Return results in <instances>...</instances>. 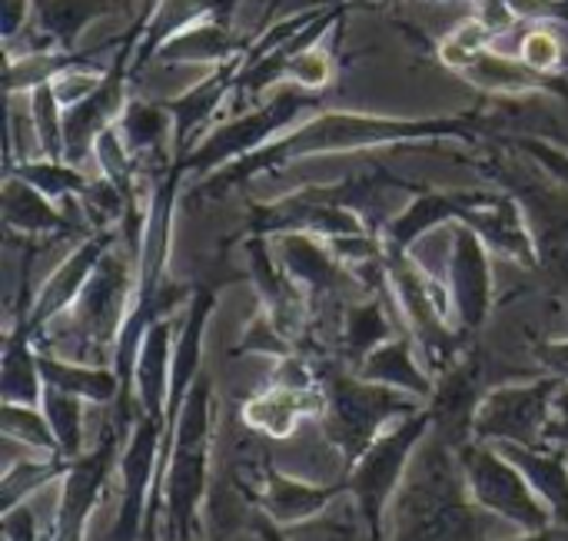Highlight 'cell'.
<instances>
[{"label": "cell", "mask_w": 568, "mask_h": 541, "mask_svg": "<svg viewBox=\"0 0 568 541\" xmlns=\"http://www.w3.org/2000/svg\"><path fill=\"white\" fill-rule=\"evenodd\" d=\"M103 76H106V67H93V63H87V67L63 70L50 86H53L57 100L63 103V110H70V106H77L80 100H87V96L103 83Z\"/></svg>", "instance_id": "45"}, {"label": "cell", "mask_w": 568, "mask_h": 541, "mask_svg": "<svg viewBox=\"0 0 568 541\" xmlns=\"http://www.w3.org/2000/svg\"><path fill=\"white\" fill-rule=\"evenodd\" d=\"M323 103L320 93H306L293 83L276 86L270 93V100L216 123L183 163H173L183 180H206L226 166H233L236 160L263 150L266 143H273L276 136H283L286 130H293L306 113H316Z\"/></svg>", "instance_id": "3"}, {"label": "cell", "mask_w": 568, "mask_h": 541, "mask_svg": "<svg viewBox=\"0 0 568 541\" xmlns=\"http://www.w3.org/2000/svg\"><path fill=\"white\" fill-rule=\"evenodd\" d=\"M459 223L469 226L473 233H479L483 243L496 256H509L519 266H536L539 263L529 220H526V213H523V206H519L516 196L479 190V196L466 206V213L459 216Z\"/></svg>", "instance_id": "16"}, {"label": "cell", "mask_w": 568, "mask_h": 541, "mask_svg": "<svg viewBox=\"0 0 568 541\" xmlns=\"http://www.w3.org/2000/svg\"><path fill=\"white\" fill-rule=\"evenodd\" d=\"M47 392L43 372H40V349H33V339L13 329L3 343L0 359V399L17 406H40Z\"/></svg>", "instance_id": "32"}, {"label": "cell", "mask_w": 568, "mask_h": 541, "mask_svg": "<svg viewBox=\"0 0 568 541\" xmlns=\"http://www.w3.org/2000/svg\"><path fill=\"white\" fill-rule=\"evenodd\" d=\"M356 186H306L273 203H256L250 210V236L276 239L286 233H310L320 239L366 236L373 233L366 216L353 206Z\"/></svg>", "instance_id": "9"}, {"label": "cell", "mask_w": 568, "mask_h": 541, "mask_svg": "<svg viewBox=\"0 0 568 541\" xmlns=\"http://www.w3.org/2000/svg\"><path fill=\"white\" fill-rule=\"evenodd\" d=\"M40 409H43V416H47V422H50V429L57 436L60 456L70 459V462L77 456H83V399L47 386Z\"/></svg>", "instance_id": "38"}, {"label": "cell", "mask_w": 568, "mask_h": 541, "mask_svg": "<svg viewBox=\"0 0 568 541\" xmlns=\"http://www.w3.org/2000/svg\"><path fill=\"white\" fill-rule=\"evenodd\" d=\"M326 389V436L333 439V446L343 452L346 459V469L399 419L426 409V402L399 392V389H389V386H379V382H366L363 376L356 372H339V376H329L323 382Z\"/></svg>", "instance_id": "4"}, {"label": "cell", "mask_w": 568, "mask_h": 541, "mask_svg": "<svg viewBox=\"0 0 568 541\" xmlns=\"http://www.w3.org/2000/svg\"><path fill=\"white\" fill-rule=\"evenodd\" d=\"M429 3H446V0H429ZM469 3H473V0H469Z\"/></svg>", "instance_id": "55"}, {"label": "cell", "mask_w": 568, "mask_h": 541, "mask_svg": "<svg viewBox=\"0 0 568 541\" xmlns=\"http://www.w3.org/2000/svg\"><path fill=\"white\" fill-rule=\"evenodd\" d=\"M476 196L479 190H423L399 216L389 220V226L383 229V243L389 249L413 253V246L433 229L459 223V216Z\"/></svg>", "instance_id": "20"}, {"label": "cell", "mask_w": 568, "mask_h": 541, "mask_svg": "<svg viewBox=\"0 0 568 541\" xmlns=\"http://www.w3.org/2000/svg\"><path fill=\"white\" fill-rule=\"evenodd\" d=\"M513 146H519L529 160H536V166L556 180L559 186L568 190V146H559L552 140H542V136H516Z\"/></svg>", "instance_id": "44"}, {"label": "cell", "mask_w": 568, "mask_h": 541, "mask_svg": "<svg viewBox=\"0 0 568 541\" xmlns=\"http://www.w3.org/2000/svg\"><path fill=\"white\" fill-rule=\"evenodd\" d=\"M0 216H3V226L20 236H50V233L70 229L57 203L13 173H7L0 186Z\"/></svg>", "instance_id": "29"}, {"label": "cell", "mask_w": 568, "mask_h": 541, "mask_svg": "<svg viewBox=\"0 0 568 541\" xmlns=\"http://www.w3.org/2000/svg\"><path fill=\"white\" fill-rule=\"evenodd\" d=\"M93 53H77V50H60V47H33L23 53H7V70H3V86L7 96H27L37 86L53 83L63 70L87 67Z\"/></svg>", "instance_id": "31"}, {"label": "cell", "mask_w": 568, "mask_h": 541, "mask_svg": "<svg viewBox=\"0 0 568 541\" xmlns=\"http://www.w3.org/2000/svg\"><path fill=\"white\" fill-rule=\"evenodd\" d=\"M473 7H476L473 17H476L493 37H503V33H509V30H516V27L523 23L509 0H473Z\"/></svg>", "instance_id": "47"}, {"label": "cell", "mask_w": 568, "mask_h": 541, "mask_svg": "<svg viewBox=\"0 0 568 541\" xmlns=\"http://www.w3.org/2000/svg\"><path fill=\"white\" fill-rule=\"evenodd\" d=\"M163 419L153 416H136L123 452H120V516L113 525V541H140L143 539V522L156 482V462L163 449Z\"/></svg>", "instance_id": "12"}, {"label": "cell", "mask_w": 568, "mask_h": 541, "mask_svg": "<svg viewBox=\"0 0 568 541\" xmlns=\"http://www.w3.org/2000/svg\"><path fill=\"white\" fill-rule=\"evenodd\" d=\"M243 57V53H240ZM240 57L230 63L213 67L200 83H193L190 90H183L173 100H163L170 116H173V163H183L193 146L213 130V116L216 110L226 103V96L236 86L240 76Z\"/></svg>", "instance_id": "15"}, {"label": "cell", "mask_w": 568, "mask_h": 541, "mask_svg": "<svg viewBox=\"0 0 568 541\" xmlns=\"http://www.w3.org/2000/svg\"><path fill=\"white\" fill-rule=\"evenodd\" d=\"M213 459V382L200 372L176 429L163 482V532L166 541H203V506Z\"/></svg>", "instance_id": "2"}, {"label": "cell", "mask_w": 568, "mask_h": 541, "mask_svg": "<svg viewBox=\"0 0 568 541\" xmlns=\"http://www.w3.org/2000/svg\"><path fill=\"white\" fill-rule=\"evenodd\" d=\"M270 386H280V389H316L320 386V372L300 356V353H290L283 359H276V369H273V379Z\"/></svg>", "instance_id": "46"}, {"label": "cell", "mask_w": 568, "mask_h": 541, "mask_svg": "<svg viewBox=\"0 0 568 541\" xmlns=\"http://www.w3.org/2000/svg\"><path fill=\"white\" fill-rule=\"evenodd\" d=\"M243 50H246V43L236 40L233 23L216 20V17H206V20H196L193 27L180 30L170 43H163L160 53H156V60L166 63V67H183V63H193V67H220V63L236 60Z\"/></svg>", "instance_id": "28"}, {"label": "cell", "mask_w": 568, "mask_h": 541, "mask_svg": "<svg viewBox=\"0 0 568 541\" xmlns=\"http://www.w3.org/2000/svg\"><path fill=\"white\" fill-rule=\"evenodd\" d=\"M513 541H568V525H549L542 532H523Z\"/></svg>", "instance_id": "52"}, {"label": "cell", "mask_w": 568, "mask_h": 541, "mask_svg": "<svg viewBox=\"0 0 568 541\" xmlns=\"http://www.w3.org/2000/svg\"><path fill=\"white\" fill-rule=\"evenodd\" d=\"M566 70H568V57H566Z\"/></svg>", "instance_id": "56"}, {"label": "cell", "mask_w": 568, "mask_h": 541, "mask_svg": "<svg viewBox=\"0 0 568 541\" xmlns=\"http://www.w3.org/2000/svg\"><path fill=\"white\" fill-rule=\"evenodd\" d=\"M213 10H216L213 0H153L150 10L140 17L136 50H133V63H130L133 80L156 60L163 43H170L180 30L193 27L196 20L213 17Z\"/></svg>", "instance_id": "26"}, {"label": "cell", "mask_w": 568, "mask_h": 541, "mask_svg": "<svg viewBox=\"0 0 568 541\" xmlns=\"http://www.w3.org/2000/svg\"><path fill=\"white\" fill-rule=\"evenodd\" d=\"M276 256L283 263V269L290 273V279L310 296V299H336L346 293L349 283H359L343 259L333 253L329 239L310 236V233H286L273 239Z\"/></svg>", "instance_id": "17"}, {"label": "cell", "mask_w": 568, "mask_h": 541, "mask_svg": "<svg viewBox=\"0 0 568 541\" xmlns=\"http://www.w3.org/2000/svg\"><path fill=\"white\" fill-rule=\"evenodd\" d=\"M343 492H349L346 482L313 486V482L290 479L280 469L266 466L263 492H260V509H263V516L270 522H276L280 529H290V525H303V522L320 519L336 502V496H343Z\"/></svg>", "instance_id": "21"}, {"label": "cell", "mask_w": 568, "mask_h": 541, "mask_svg": "<svg viewBox=\"0 0 568 541\" xmlns=\"http://www.w3.org/2000/svg\"><path fill=\"white\" fill-rule=\"evenodd\" d=\"M213 3H216L213 17H216V20L233 23V17H236V10H240V3H243V0H213Z\"/></svg>", "instance_id": "54"}, {"label": "cell", "mask_w": 568, "mask_h": 541, "mask_svg": "<svg viewBox=\"0 0 568 541\" xmlns=\"http://www.w3.org/2000/svg\"><path fill=\"white\" fill-rule=\"evenodd\" d=\"M546 446L568 449V389L559 392V399L552 406V416H549V426H546Z\"/></svg>", "instance_id": "50"}, {"label": "cell", "mask_w": 568, "mask_h": 541, "mask_svg": "<svg viewBox=\"0 0 568 541\" xmlns=\"http://www.w3.org/2000/svg\"><path fill=\"white\" fill-rule=\"evenodd\" d=\"M7 173L20 176L23 183H30L33 190H40L53 203L80 200L93 183L80 166H73L67 160H50V156H23L13 166H7Z\"/></svg>", "instance_id": "35"}, {"label": "cell", "mask_w": 568, "mask_h": 541, "mask_svg": "<svg viewBox=\"0 0 568 541\" xmlns=\"http://www.w3.org/2000/svg\"><path fill=\"white\" fill-rule=\"evenodd\" d=\"M476 143V113L456 116H386V113H363V110H316L300 120L293 130L266 143L263 150L236 160L233 166L200 180L193 190L196 196H223L240 183L300 163L313 156L333 153H359V150H383V146H409V143Z\"/></svg>", "instance_id": "1"}, {"label": "cell", "mask_w": 568, "mask_h": 541, "mask_svg": "<svg viewBox=\"0 0 568 541\" xmlns=\"http://www.w3.org/2000/svg\"><path fill=\"white\" fill-rule=\"evenodd\" d=\"M180 323L163 316L150 326L133 372V392L143 416L163 419L166 426V396H170V372H173V349H176Z\"/></svg>", "instance_id": "22"}, {"label": "cell", "mask_w": 568, "mask_h": 541, "mask_svg": "<svg viewBox=\"0 0 568 541\" xmlns=\"http://www.w3.org/2000/svg\"><path fill=\"white\" fill-rule=\"evenodd\" d=\"M413 333L406 336H393L386 339L379 349H373L353 372L363 376L366 382H379V386H389V389H399L419 402H433L436 396V382L433 376L419 366L416 353H413Z\"/></svg>", "instance_id": "25"}, {"label": "cell", "mask_w": 568, "mask_h": 541, "mask_svg": "<svg viewBox=\"0 0 568 541\" xmlns=\"http://www.w3.org/2000/svg\"><path fill=\"white\" fill-rule=\"evenodd\" d=\"M30 20H33V0H0V33L7 47L17 40V33L27 30Z\"/></svg>", "instance_id": "48"}, {"label": "cell", "mask_w": 568, "mask_h": 541, "mask_svg": "<svg viewBox=\"0 0 568 541\" xmlns=\"http://www.w3.org/2000/svg\"><path fill=\"white\" fill-rule=\"evenodd\" d=\"M333 80H336V47L326 43V37L303 47L286 67V83H293L306 93H326L333 86Z\"/></svg>", "instance_id": "40"}, {"label": "cell", "mask_w": 568, "mask_h": 541, "mask_svg": "<svg viewBox=\"0 0 568 541\" xmlns=\"http://www.w3.org/2000/svg\"><path fill=\"white\" fill-rule=\"evenodd\" d=\"M446 286L453 296V313L463 333H476L486 326L496 299L493 283V249L463 223H453L449 233V256H446Z\"/></svg>", "instance_id": "13"}, {"label": "cell", "mask_w": 568, "mask_h": 541, "mask_svg": "<svg viewBox=\"0 0 568 541\" xmlns=\"http://www.w3.org/2000/svg\"><path fill=\"white\" fill-rule=\"evenodd\" d=\"M459 76L469 80L476 90L496 93V96H526V93H556V96H568V83L562 76L536 73V70L526 67L519 57L499 53L496 47L479 50V53L463 67Z\"/></svg>", "instance_id": "23"}, {"label": "cell", "mask_w": 568, "mask_h": 541, "mask_svg": "<svg viewBox=\"0 0 568 541\" xmlns=\"http://www.w3.org/2000/svg\"><path fill=\"white\" fill-rule=\"evenodd\" d=\"M493 33L476 20V17H466L459 20L439 43H436V57L443 67H449L453 73H463V67L486 47H493Z\"/></svg>", "instance_id": "41"}, {"label": "cell", "mask_w": 568, "mask_h": 541, "mask_svg": "<svg viewBox=\"0 0 568 541\" xmlns=\"http://www.w3.org/2000/svg\"><path fill=\"white\" fill-rule=\"evenodd\" d=\"M326 416V389L316 386V389H280V386H270L256 396H250L240 409V419L246 429L266 436V439H290L303 419H323Z\"/></svg>", "instance_id": "19"}, {"label": "cell", "mask_w": 568, "mask_h": 541, "mask_svg": "<svg viewBox=\"0 0 568 541\" xmlns=\"http://www.w3.org/2000/svg\"><path fill=\"white\" fill-rule=\"evenodd\" d=\"M3 541H43L30 506H17V509L3 512Z\"/></svg>", "instance_id": "49"}, {"label": "cell", "mask_w": 568, "mask_h": 541, "mask_svg": "<svg viewBox=\"0 0 568 541\" xmlns=\"http://www.w3.org/2000/svg\"><path fill=\"white\" fill-rule=\"evenodd\" d=\"M113 0H33V20L47 43L60 50H77V40L90 23L106 17Z\"/></svg>", "instance_id": "34"}, {"label": "cell", "mask_w": 568, "mask_h": 541, "mask_svg": "<svg viewBox=\"0 0 568 541\" xmlns=\"http://www.w3.org/2000/svg\"><path fill=\"white\" fill-rule=\"evenodd\" d=\"M116 126H120L130 153L136 156L140 170L153 166L156 173H163L173 166V116L163 100L130 96Z\"/></svg>", "instance_id": "24"}, {"label": "cell", "mask_w": 568, "mask_h": 541, "mask_svg": "<svg viewBox=\"0 0 568 541\" xmlns=\"http://www.w3.org/2000/svg\"><path fill=\"white\" fill-rule=\"evenodd\" d=\"M562 392V379L546 376L536 382L499 386L486 392L473 412V439L479 442H516V446H546V426L552 406Z\"/></svg>", "instance_id": "10"}, {"label": "cell", "mask_w": 568, "mask_h": 541, "mask_svg": "<svg viewBox=\"0 0 568 541\" xmlns=\"http://www.w3.org/2000/svg\"><path fill=\"white\" fill-rule=\"evenodd\" d=\"M256 532H260V539L263 541H286V535H283V529L276 525V522H270L266 516L256 522Z\"/></svg>", "instance_id": "53"}, {"label": "cell", "mask_w": 568, "mask_h": 541, "mask_svg": "<svg viewBox=\"0 0 568 541\" xmlns=\"http://www.w3.org/2000/svg\"><path fill=\"white\" fill-rule=\"evenodd\" d=\"M136 293V263L130 253L106 249L77 306L70 309V326L77 333V359L80 363H113V349L120 329L130 316Z\"/></svg>", "instance_id": "6"}, {"label": "cell", "mask_w": 568, "mask_h": 541, "mask_svg": "<svg viewBox=\"0 0 568 541\" xmlns=\"http://www.w3.org/2000/svg\"><path fill=\"white\" fill-rule=\"evenodd\" d=\"M106 249H110V236H103V229H93L87 239H80L63 256V263L40 283L37 296L30 299L27 313L17 323V329L23 336L37 339L50 323H57L60 316H67L77 306L80 293L87 289L90 276L97 273L100 259L106 256Z\"/></svg>", "instance_id": "14"}, {"label": "cell", "mask_w": 568, "mask_h": 541, "mask_svg": "<svg viewBox=\"0 0 568 541\" xmlns=\"http://www.w3.org/2000/svg\"><path fill=\"white\" fill-rule=\"evenodd\" d=\"M386 286L399 316L406 319V333L423 346L433 369H443L456 356V333L453 319V296L446 279L439 283L429 269H423L409 253L386 246Z\"/></svg>", "instance_id": "7"}, {"label": "cell", "mask_w": 568, "mask_h": 541, "mask_svg": "<svg viewBox=\"0 0 568 541\" xmlns=\"http://www.w3.org/2000/svg\"><path fill=\"white\" fill-rule=\"evenodd\" d=\"M436 412L426 406L399 422H393L353 466L346 476L349 496L356 499L359 519L366 522L369 541H383V525H386V509L406 476V466L416 452V446L426 439L433 429Z\"/></svg>", "instance_id": "5"}, {"label": "cell", "mask_w": 568, "mask_h": 541, "mask_svg": "<svg viewBox=\"0 0 568 541\" xmlns=\"http://www.w3.org/2000/svg\"><path fill=\"white\" fill-rule=\"evenodd\" d=\"M459 466L466 476V489L479 509L516 525L519 532H542L556 525L549 506L536 496L529 479L499 446L473 439L459 449Z\"/></svg>", "instance_id": "8"}, {"label": "cell", "mask_w": 568, "mask_h": 541, "mask_svg": "<svg viewBox=\"0 0 568 541\" xmlns=\"http://www.w3.org/2000/svg\"><path fill=\"white\" fill-rule=\"evenodd\" d=\"M236 353H243V356H250V353H253V356L283 359V356H290V353H296V349H293V343L280 333V326L270 319V313H266V309H260V313L250 319V326L243 329Z\"/></svg>", "instance_id": "43"}, {"label": "cell", "mask_w": 568, "mask_h": 541, "mask_svg": "<svg viewBox=\"0 0 568 541\" xmlns=\"http://www.w3.org/2000/svg\"><path fill=\"white\" fill-rule=\"evenodd\" d=\"M276 246H270V239L263 236H250L246 239V253H250V273L256 283V293L263 299V309L270 313V319L280 326V333L296 346L306 333V303L310 296L290 279V273L283 269L280 256L273 253Z\"/></svg>", "instance_id": "18"}, {"label": "cell", "mask_w": 568, "mask_h": 541, "mask_svg": "<svg viewBox=\"0 0 568 541\" xmlns=\"http://www.w3.org/2000/svg\"><path fill=\"white\" fill-rule=\"evenodd\" d=\"M40 372L50 389L70 392L83 402L116 406V399H120V376L113 366H93V363L40 353Z\"/></svg>", "instance_id": "30"}, {"label": "cell", "mask_w": 568, "mask_h": 541, "mask_svg": "<svg viewBox=\"0 0 568 541\" xmlns=\"http://www.w3.org/2000/svg\"><path fill=\"white\" fill-rule=\"evenodd\" d=\"M0 432L10 442H20L27 449H37L43 456H60L57 436L43 416L40 406H17V402H3L0 406Z\"/></svg>", "instance_id": "39"}, {"label": "cell", "mask_w": 568, "mask_h": 541, "mask_svg": "<svg viewBox=\"0 0 568 541\" xmlns=\"http://www.w3.org/2000/svg\"><path fill=\"white\" fill-rule=\"evenodd\" d=\"M539 363L549 369V376L568 382V339H556V343L539 346Z\"/></svg>", "instance_id": "51"}, {"label": "cell", "mask_w": 568, "mask_h": 541, "mask_svg": "<svg viewBox=\"0 0 568 541\" xmlns=\"http://www.w3.org/2000/svg\"><path fill=\"white\" fill-rule=\"evenodd\" d=\"M70 469V459L63 456H43L40 462H17L0 479V512H10L17 506H27L30 496L47 489L53 479H63Z\"/></svg>", "instance_id": "36"}, {"label": "cell", "mask_w": 568, "mask_h": 541, "mask_svg": "<svg viewBox=\"0 0 568 541\" xmlns=\"http://www.w3.org/2000/svg\"><path fill=\"white\" fill-rule=\"evenodd\" d=\"M349 3H353V0H349Z\"/></svg>", "instance_id": "57"}, {"label": "cell", "mask_w": 568, "mask_h": 541, "mask_svg": "<svg viewBox=\"0 0 568 541\" xmlns=\"http://www.w3.org/2000/svg\"><path fill=\"white\" fill-rule=\"evenodd\" d=\"M130 429L120 422H106L97 446L83 456H77L63 476L60 486V502H57V519L53 529L43 541H83L87 525L106 492V482L113 469L120 466V442H126Z\"/></svg>", "instance_id": "11"}, {"label": "cell", "mask_w": 568, "mask_h": 541, "mask_svg": "<svg viewBox=\"0 0 568 541\" xmlns=\"http://www.w3.org/2000/svg\"><path fill=\"white\" fill-rule=\"evenodd\" d=\"M389 286L383 293H369L363 303H353L343 316V346H346V356L353 359V369L373 353L379 349L386 339L399 336L396 333V323L389 316Z\"/></svg>", "instance_id": "33"}, {"label": "cell", "mask_w": 568, "mask_h": 541, "mask_svg": "<svg viewBox=\"0 0 568 541\" xmlns=\"http://www.w3.org/2000/svg\"><path fill=\"white\" fill-rule=\"evenodd\" d=\"M499 449L519 466L536 496L549 506L556 525H568V449L559 446H516L499 442Z\"/></svg>", "instance_id": "27"}, {"label": "cell", "mask_w": 568, "mask_h": 541, "mask_svg": "<svg viewBox=\"0 0 568 541\" xmlns=\"http://www.w3.org/2000/svg\"><path fill=\"white\" fill-rule=\"evenodd\" d=\"M27 113H30V126L40 146V156L50 160H67V133H63V103L57 100L53 86H37L33 93H27Z\"/></svg>", "instance_id": "37"}, {"label": "cell", "mask_w": 568, "mask_h": 541, "mask_svg": "<svg viewBox=\"0 0 568 541\" xmlns=\"http://www.w3.org/2000/svg\"><path fill=\"white\" fill-rule=\"evenodd\" d=\"M566 43L559 40V33L546 23L539 27H529V33L523 37L519 43V60L526 67H532L536 73H546V76H559L566 70Z\"/></svg>", "instance_id": "42"}]
</instances>
